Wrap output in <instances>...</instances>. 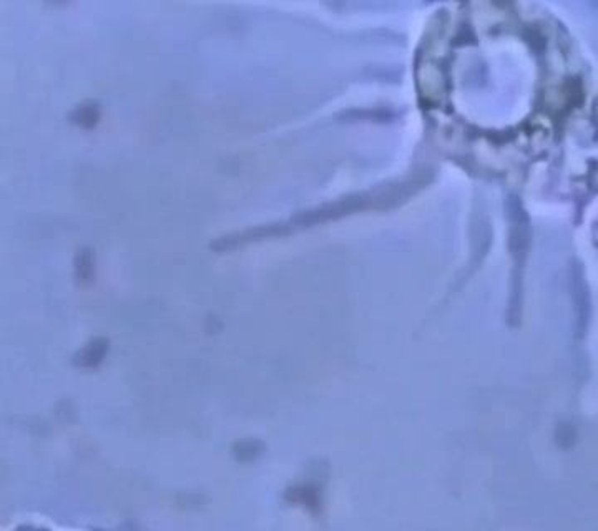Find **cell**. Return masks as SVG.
<instances>
[{
	"mask_svg": "<svg viewBox=\"0 0 598 531\" xmlns=\"http://www.w3.org/2000/svg\"><path fill=\"white\" fill-rule=\"evenodd\" d=\"M98 113V103L94 102V100H85V102L77 105V107L68 113V118L72 121L78 123V125L85 126V128H90V126H94L95 123H97Z\"/></svg>",
	"mask_w": 598,
	"mask_h": 531,
	"instance_id": "cell-1",
	"label": "cell"
}]
</instances>
